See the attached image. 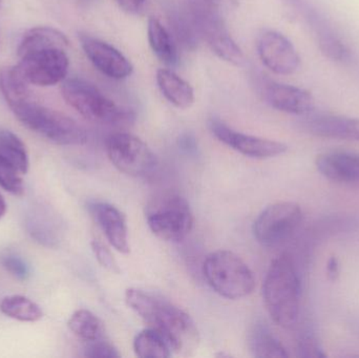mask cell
I'll use <instances>...</instances> for the list:
<instances>
[{
	"mask_svg": "<svg viewBox=\"0 0 359 358\" xmlns=\"http://www.w3.org/2000/svg\"><path fill=\"white\" fill-rule=\"evenodd\" d=\"M303 221V210L294 202H278L263 210L253 224L255 239L266 247L280 245L295 233Z\"/></svg>",
	"mask_w": 359,
	"mask_h": 358,
	"instance_id": "cell-9",
	"label": "cell"
},
{
	"mask_svg": "<svg viewBox=\"0 0 359 358\" xmlns=\"http://www.w3.org/2000/svg\"><path fill=\"white\" fill-rule=\"evenodd\" d=\"M86 357L90 358H114L120 357V353L117 349L111 344V343L105 342L103 338L95 340V342L88 343L86 348Z\"/></svg>",
	"mask_w": 359,
	"mask_h": 358,
	"instance_id": "cell-32",
	"label": "cell"
},
{
	"mask_svg": "<svg viewBox=\"0 0 359 358\" xmlns=\"http://www.w3.org/2000/svg\"><path fill=\"white\" fill-rule=\"evenodd\" d=\"M339 273V262L335 256H331L327 263V275L330 280H337Z\"/></svg>",
	"mask_w": 359,
	"mask_h": 358,
	"instance_id": "cell-35",
	"label": "cell"
},
{
	"mask_svg": "<svg viewBox=\"0 0 359 358\" xmlns=\"http://www.w3.org/2000/svg\"><path fill=\"white\" fill-rule=\"evenodd\" d=\"M209 130L211 134L219 141L227 145L230 149L246 157L253 159H268V158L278 157L286 153L287 147L284 143L270 139L259 138V137L250 136L243 132L234 130L229 128L217 118H212L208 122Z\"/></svg>",
	"mask_w": 359,
	"mask_h": 358,
	"instance_id": "cell-11",
	"label": "cell"
},
{
	"mask_svg": "<svg viewBox=\"0 0 359 358\" xmlns=\"http://www.w3.org/2000/svg\"><path fill=\"white\" fill-rule=\"evenodd\" d=\"M92 249L95 256H96L97 261H98L99 264H100L103 268L107 269V270L116 273V275H119V273H121L117 261L115 260L113 254L109 252L107 246L103 245L101 242L93 241Z\"/></svg>",
	"mask_w": 359,
	"mask_h": 358,
	"instance_id": "cell-31",
	"label": "cell"
},
{
	"mask_svg": "<svg viewBox=\"0 0 359 358\" xmlns=\"http://www.w3.org/2000/svg\"><path fill=\"white\" fill-rule=\"evenodd\" d=\"M0 92L10 109L31 99L29 83L25 81L17 67L0 69Z\"/></svg>",
	"mask_w": 359,
	"mask_h": 358,
	"instance_id": "cell-23",
	"label": "cell"
},
{
	"mask_svg": "<svg viewBox=\"0 0 359 358\" xmlns=\"http://www.w3.org/2000/svg\"><path fill=\"white\" fill-rule=\"evenodd\" d=\"M198 36L210 46L212 52L226 62L236 67L245 64V56L240 46L230 35L219 14L211 15L196 23Z\"/></svg>",
	"mask_w": 359,
	"mask_h": 358,
	"instance_id": "cell-16",
	"label": "cell"
},
{
	"mask_svg": "<svg viewBox=\"0 0 359 358\" xmlns=\"http://www.w3.org/2000/svg\"><path fill=\"white\" fill-rule=\"evenodd\" d=\"M203 275L219 296L240 300L252 294L255 279L248 265L229 250L211 252L203 264Z\"/></svg>",
	"mask_w": 359,
	"mask_h": 358,
	"instance_id": "cell-3",
	"label": "cell"
},
{
	"mask_svg": "<svg viewBox=\"0 0 359 358\" xmlns=\"http://www.w3.org/2000/svg\"><path fill=\"white\" fill-rule=\"evenodd\" d=\"M147 225L151 233L163 241L180 242L191 231L194 214L184 198L164 195L149 207Z\"/></svg>",
	"mask_w": 359,
	"mask_h": 358,
	"instance_id": "cell-8",
	"label": "cell"
},
{
	"mask_svg": "<svg viewBox=\"0 0 359 358\" xmlns=\"http://www.w3.org/2000/svg\"><path fill=\"white\" fill-rule=\"evenodd\" d=\"M16 65L25 81L37 86H52L63 81L69 71L67 50L48 48L21 57Z\"/></svg>",
	"mask_w": 359,
	"mask_h": 358,
	"instance_id": "cell-10",
	"label": "cell"
},
{
	"mask_svg": "<svg viewBox=\"0 0 359 358\" xmlns=\"http://www.w3.org/2000/svg\"><path fill=\"white\" fill-rule=\"evenodd\" d=\"M257 46L262 62L274 74L292 75L301 67V57L297 48L280 32L264 31L257 39Z\"/></svg>",
	"mask_w": 359,
	"mask_h": 358,
	"instance_id": "cell-12",
	"label": "cell"
},
{
	"mask_svg": "<svg viewBox=\"0 0 359 358\" xmlns=\"http://www.w3.org/2000/svg\"><path fill=\"white\" fill-rule=\"evenodd\" d=\"M313 34L322 54L333 62L347 64L353 60V53L341 37L332 21L310 0H283Z\"/></svg>",
	"mask_w": 359,
	"mask_h": 358,
	"instance_id": "cell-6",
	"label": "cell"
},
{
	"mask_svg": "<svg viewBox=\"0 0 359 358\" xmlns=\"http://www.w3.org/2000/svg\"><path fill=\"white\" fill-rule=\"evenodd\" d=\"M178 145L180 149L187 155L194 156L198 151V143H196V138L190 134L182 135L179 138Z\"/></svg>",
	"mask_w": 359,
	"mask_h": 358,
	"instance_id": "cell-33",
	"label": "cell"
},
{
	"mask_svg": "<svg viewBox=\"0 0 359 358\" xmlns=\"http://www.w3.org/2000/svg\"><path fill=\"white\" fill-rule=\"evenodd\" d=\"M0 311L11 319L27 323H35L43 317L41 308L35 302L22 296L4 298L0 303Z\"/></svg>",
	"mask_w": 359,
	"mask_h": 358,
	"instance_id": "cell-24",
	"label": "cell"
},
{
	"mask_svg": "<svg viewBox=\"0 0 359 358\" xmlns=\"http://www.w3.org/2000/svg\"><path fill=\"white\" fill-rule=\"evenodd\" d=\"M69 41L62 32L50 27H38L29 29L23 34L19 42L17 54L23 57L37 50H48V48H69Z\"/></svg>",
	"mask_w": 359,
	"mask_h": 358,
	"instance_id": "cell-19",
	"label": "cell"
},
{
	"mask_svg": "<svg viewBox=\"0 0 359 358\" xmlns=\"http://www.w3.org/2000/svg\"><path fill=\"white\" fill-rule=\"evenodd\" d=\"M316 168L320 174L339 183L359 182V153L348 151H327L318 156Z\"/></svg>",
	"mask_w": 359,
	"mask_h": 358,
	"instance_id": "cell-18",
	"label": "cell"
},
{
	"mask_svg": "<svg viewBox=\"0 0 359 358\" xmlns=\"http://www.w3.org/2000/svg\"><path fill=\"white\" fill-rule=\"evenodd\" d=\"M263 298L266 309L276 325L289 329L297 324L301 280L290 254H280L270 265L264 280Z\"/></svg>",
	"mask_w": 359,
	"mask_h": 358,
	"instance_id": "cell-2",
	"label": "cell"
},
{
	"mask_svg": "<svg viewBox=\"0 0 359 358\" xmlns=\"http://www.w3.org/2000/svg\"><path fill=\"white\" fill-rule=\"evenodd\" d=\"M134 351L137 357L141 358H166L172 355V349L165 338L149 327L137 334L134 340Z\"/></svg>",
	"mask_w": 359,
	"mask_h": 358,
	"instance_id": "cell-27",
	"label": "cell"
},
{
	"mask_svg": "<svg viewBox=\"0 0 359 358\" xmlns=\"http://www.w3.org/2000/svg\"><path fill=\"white\" fill-rule=\"evenodd\" d=\"M67 326L76 336L86 343L101 340L104 333L100 319L86 309H80L73 313L67 322Z\"/></svg>",
	"mask_w": 359,
	"mask_h": 358,
	"instance_id": "cell-26",
	"label": "cell"
},
{
	"mask_svg": "<svg viewBox=\"0 0 359 358\" xmlns=\"http://www.w3.org/2000/svg\"><path fill=\"white\" fill-rule=\"evenodd\" d=\"M302 117L299 128L311 136L359 142L358 118L314 111Z\"/></svg>",
	"mask_w": 359,
	"mask_h": 358,
	"instance_id": "cell-14",
	"label": "cell"
},
{
	"mask_svg": "<svg viewBox=\"0 0 359 358\" xmlns=\"http://www.w3.org/2000/svg\"><path fill=\"white\" fill-rule=\"evenodd\" d=\"M297 355L304 358H326L320 343L316 336L309 333H304L297 342Z\"/></svg>",
	"mask_w": 359,
	"mask_h": 358,
	"instance_id": "cell-29",
	"label": "cell"
},
{
	"mask_svg": "<svg viewBox=\"0 0 359 358\" xmlns=\"http://www.w3.org/2000/svg\"><path fill=\"white\" fill-rule=\"evenodd\" d=\"M248 347L257 358L288 357L286 348L265 324L257 323L249 332Z\"/></svg>",
	"mask_w": 359,
	"mask_h": 358,
	"instance_id": "cell-21",
	"label": "cell"
},
{
	"mask_svg": "<svg viewBox=\"0 0 359 358\" xmlns=\"http://www.w3.org/2000/svg\"><path fill=\"white\" fill-rule=\"evenodd\" d=\"M6 200H4V195L0 193V220L4 218V214L6 212Z\"/></svg>",
	"mask_w": 359,
	"mask_h": 358,
	"instance_id": "cell-36",
	"label": "cell"
},
{
	"mask_svg": "<svg viewBox=\"0 0 359 358\" xmlns=\"http://www.w3.org/2000/svg\"><path fill=\"white\" fill-rule=\"evenodd\" d=\"M157 83L163 96L178 109H189L194 104V88L172 69H159Z\"/></svg>",
	"mask_w": 359,
	"mask_h": 358,
	"instance_id": "cell-20",
	"label": "cell"
},
{
	"mask_svg": "<svg viewBox=\"0 0 359 358\" xmlns=\"http://www.w3.org/2000/svg\"><path fill=\"white\" fill-rule=\"evenodd\" d=\"M80 42L90 62L103 75L115 80L132 75L134 67L115 46L86 34L80 35Z\"/></svg>",
	"mask_w": 359,
	"mask_h": 358,
	"instance_id": "cell-13",
	"label": "cell"
},
{
	"mask_svg": "<svg viewBox=\"0 0 359 358\" xmlns=\"http://www.w3.org/2000/svg\"><path fill=\"white\" fill-rule=\"evenodd\" d=\"M20 172L4 157L0 156V186L14 195H22L25 193L23 181Z\"/></svg>",
	"mask_w": 359,
	"mask_h": 358,
	"instance_id": "cell-28",
	"label": "cell"
},
{
	"mask_svg": "<svg viewBox=\"0 0 359 358\" xmlns=\"http://www.w3.org/2000/svg\"><path fill=\"white\" fill-rule=\"evenodd\" d=\"M2 267L16 279L25 281L29 277V269L27 263L13 254H6L0 258Z\"/></svg>",
	"mask_w": 359,
	"mask_h": 358,
	"instance_id": "cell-30",
	"label": "cell"
},
{
	"mask_svg": "<svg viewBox=\"0 0 359 358\" xmlns=\"http://www.w3.org/2000/svg\"><path fill=\"white\" fill-rule=\"evenodd\" d=\"M88 208L109 244L117 252L128 254L130 244L126 216L117 207L104 202H95Z\"/></svg>",
	"mask_w": 359,
	"mask_h": 358,
	"instance_id": "cell-17",
	"label": "cell"
},
{
	"mask_svg": "<svg viewBox=\"0 0 359 358\" xmlns=\"http://www.w3.org/2000/svg\"><path fill=\"white\" fill-rule=\"evenodd\" d=\"M61 92L65 102L90 121L118 125L134 120L133 111L116 104L86 80L80 78L65 80Z\"/></svg>",
	"mask_w": 359,
	"mask_h": 358,
	"instance_id": "cell-4",
	"label": "cell"
},
{
	"mask_svg": "<svg viewBox=\"0 0 359 358\" xmlns=\"http://www.w3.org/2000/svg\"><path fill=\"white\" fill-rule=\"evenodd\" d=\"M116 1L122 10L130 14H136L142 10L147 0H116Z\"/></svg>",
	"mask_w": 359,
	"mask_h": 358,
	"instance_id": "cell-34",
	"label": "cell"
},
{
	"mask_svg": "<svg viewBox=\"0 0 359 358\" xmlns=\"http://www.w3.org/2000/svg\"><path fill=\"white\" fill-rule=\"evenodd\" d=\"M147 34L149 46L156 56L168 67H176L179 62L178 48L166 27L157 18H151Z\"/></svg>",
	"mask_w": 359,
	"mask_h": 358,
	"instance_id": "cell-22",
	"label": "cell"
},
{
	"mask_svg": "<svg viewBox=\"0 0 359 358\" xmlns=\"http://www.w3.org/2000/svg\"><path fill=\"white\" fill-rule=\"evenodd\" d=\"M0 156L10 162L21 174L29 170V153L25 143L10 130H0Z\"/></svg>",
	"mask_w": 359,
	"mask_h": 358,
	"instance_id": "cell-25",
	"label": "cell"
},
{
	"mask_svg": "<svg viewBox=\"0 0 359 358\" xmlns=\"http://www.w3.org/2000/svg\"><path fill=\"white\" fill-rule=\"evenodd\" d=\"M263 96L272 109L290 115L305 116L316 109V99L311 92L290 84L266 80Z\"/></svg>",
	"mask_w": 359,
	"mask_h": 358,
	"instance_id": "cell-15",
	"label": "cell"
},
{
	"mask_svg": "<svg viewBox=\"0 0 359 358\" xmlns=\"http://www.w3.org/2000/svg\"><path fill=\"white\" fill-rule=\"evenodd\" d=\"M107 153L119 172L134 178H149L158 168V160L149 145L134 135L117 132L107 138Z\"/></svg>",
	"mask_w": 359,
	"mask_h": 358,
	"instance_id": "cell-7",
	"label": "cell"
},
{
	"mask_svg": "<svg viewBox=\"0 0 359 358\" xmlns=\"http://www.w3.org/2000/svg\"><path fill=\"white\" fill-rule=\"evenodd\" d=\"M126 302L149 328L161 334L170 349L182 357L194 354L200 344V334L189 315L162 296L130 288Z\"/></svg>",
	"mask_w": 359,
	"mask_h": 358,
	"instance_id": "cell-1",
	"label": "cell"
},
{
	"mask_svg": "<svg viewBox=\"0 0 359 358\" xmlns=\"http://www.w3.org/2000/svg\"><path fill=\"white\" fill-rule=\"evenodd\" d=\"M17 119L29 130L59 145H82L88 141L86 130L72 118L48 109L31 99L11 107Z\"/></svg>",
	"mask_w": 359,
	"mask_h": 358,
	"instance_id": "cell-5",
	"label": "cell"
}]
</instances>
